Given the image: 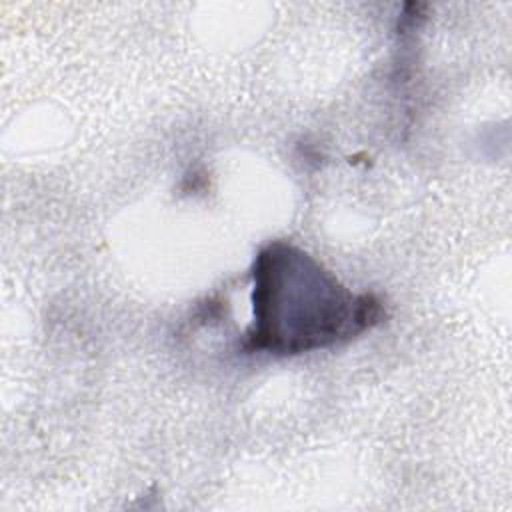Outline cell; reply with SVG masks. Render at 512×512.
<instances>
[{"instance_id":"obj_1","label":"cell","mask_w":512,"mask_h":512,"mask_svg":"<svg viewBox=\"0 0 512 512\" xmlns=\"http://www.w3.org/2000/svg\"><path fill=\"white\" fill-rule=\"evenodd\" d=\"M384 306L370 292H352L306 250L274 240L252 266V324L242 350L296 356L332 348L372 330Z\"/></svg>"}]
</instances>
